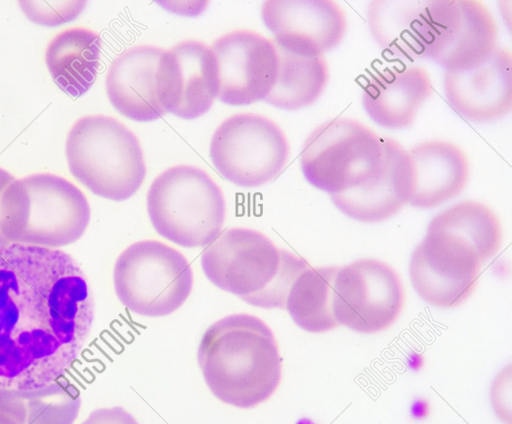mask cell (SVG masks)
<instances>
[{"label": "cell", "mask_w": 512, "mask_h": 424, "mask_svg": "<svg viewBox=\"0 0 512 424\" xmlns=\"http://www.w3.org/2000/svg\"><path fill=\"white\" fill-rule=\"evenodd\" d=\"M0 424H26L22 391L0 387Z\"/></svg>", "instance_id": "obj_27"}, {"label": "cell", "mask_w": 512, "mask_h": 424, "mask_svg": "<svg viewBox=\"0 0 512 424\" xmlns=\"http://www.w3.org/2000/svg\"><path fill=\"white\" fill-rule=\"evenodd\" d=\"M162 52L153 45H137L122 52L109 66L107 96L125 117L151 122L165 114L156 95V72Z\"/></svg>", "instance_id": "obj_18"}, {"label": "cell", "mask_w": 512, "mask_h": 424, "mask_svg": "<svg viewBox=\"0 0 512 424\" xmlns=\"http://www.w3.org/2000/svg\"><path fill=\"white\" fill-rule=\"evenodd\" d=\"M500 222L486 205L457 203L434 216L414 249L409 276L416 293L439 308L460 305L472 293L482 263L499 250Z\"/></svg>", "instance_id": "obj_2"}, {"label": "cell", "mask_w": 512, "mask_h": 424, "mask_svg": "<svg viewBox=\"0 0 512 424\" xmlns=\"http://www.w3.org/2000/svg\"><path fill=\"white\" fill-rule=\"evenodd\" d=\"M65 153L71 174L92 193L109 200L129 199L145 179L136 135L110 116L78 119L68 132Z\"/></svg>", "instance_id": "obj_6"}, {"label": "cell", "mask_w": 512, "mask_h": 424, "mask_svg": "<svg viewBox=\"0 0 512 424\" xmlns=\"http://www.w3.org/2000/svg\"><path fill=\"white\" fill-rule=\"evenodd\" d=\"M14 180L15 177L11 173L0 167V201L4 191ZM6 245H8V243L0 233V248Z\"/></svg>", "instance_id": "obj_29"}, {"label": "cell", "mask_w": 512, "mask_h": 424, "mask_svg": "<svg viewBox=\"0 0 512 424\" xmlns=\"http://www.w3.org/2000/svg\"><path fill=\"white\" fill-rule=\"evenodd\" d=\"M19 5L32 22L43 26H57L74 20L85 8L86 2L19 1Z\"/></svg>", "instance_id": "obj_26"}, {"label": "cell", "mask_w": 512, "mask_h": 424, "mask_svg": "<svg viewBox=\"0 0 512 424\" xmlns=\"http://www.w3.org/2000/svg\"><path fill=\"white\" fill-rule=\"evenodd\" d=\"M201 266L211 283L246 303L284 309L292 282L310 265L259 231L230 228L203 250Z\"/></svg>", "instance_id": "obj_4"}, {"label": "cell", "mask_w": 512, "mask_h": 424, "mask_svg": "<svg viewBox=\"0 0 512 424\" xmlns=\"http://www.w3.org/2000/svg\"><path fill=\"white\" fill-rule=\"evenodd\" d=\"M209 151L214 167L226 180L254 188L270 182L283 170L289 144L272 120L254 113H239L218 126Z\"/></svg>", "instance_id": "obj_10"}, {"label": "cell", "mask_w": 512, "mask_h": 424, "mask_svg": "<svg viewBox=\"0 0 512 424\" xmlns=\"http://www.w3.org/2000/svg\"><path fill=\"white\" fill-rule=\"evenodd\" d=\"M219 72L211 47L185 40L163 50L156 72V95L165 113L192 120L218 98Z\"/></svg>", "instance_id": "obj_12"}, {"label": "cell", "mask_w": 512, "mask_h": 424, "mask_svg": "<svg viewBox=\"0 0 512 424\" xmlns=\"http://www.w3.org/2000/svg\"><path fill=\"white\" fill-rule=\"evenodd\" d=\"M115 293L131 312L162 317L179 309L193 287L192 268L175 248L156 240L129 245L113 271Z\"/></svg>", "instance_id": "obj_9"}, {"label": "cell", "mask_w": 512, "mask_h": 424, "mask_svg": "<svg viewBox=\"0 0 512 424\" xmlns=\"http://www.w3.org/2000/svg\"><path fill=\"white\" fill-rule=\"evenodd\" d=\"M305 179L330 196L359 188L383 168L381 138L363 123L344 117L327 120L306 138L300 153Z\"/></svg>", "instance_id": "obj_8"}, {"label": "cell", "mask_w": 512, "mask_h": 424, "mask_svg": "<svg viewBox=\"0 0 512 424\" xmlns=\"http://www.w3.org/2000/svg\"><path fill=\"white\" fill-rule=\"evenodd\" d=\"M90 206L67 179L36 173L15 179L0 201V233L8 244L57 249L82 237Z\"/></svg>", "instance_id": "obj_5"}, {"label": "cell", "mask_w": 512, "mask_h": 424, "mask_svg": "<svg viewBox=\"0 0 512 424\" xmlns=\"http://www.w3.org/2000/svg\"><path fill=\"white\" fill-rule=\"evenodd\" d=\"M381 140V173L359 188L330 196L339 211L356 221L375 223L389 219L410 202L413 194V167L408 151L394 139Z\"/></svg>", "instance_id": "obj_16"}, {"label": "cell", "mask_w": 512, "mask_h": 424, "mask_svg": "<svg viewBox=\"0 0 512 424\" xmlns=\"http://www.w3.org/2000/svg\"><path fill=\"white\" fill-rule=\"evenodd\" d=\"M22 394L26 405V424H73L80 411V391L66 380L23 390Z\"/></svg>", "instance_id": "obj_25"}, {"label": "cell", "mask_w": 512, "mask_h": 424, "mask_svg": "<svg viewBox=\"0 0 512 424\" xmlns=\"http://www.w3.org/2000/svg\"><path fill=\"white\" fill-rule=\"evenodd\" d=\"M261 17L276 46L302 57H320L343 40L347 20L333 1H266Z\"/></svg>", "instance_id": "obj_14"}, {"label": "cell", "mask_w": 512, "mask_h": 424, "mask_svg": "<svg viewBox=\"0 0 512 424\" xmlns=\"http://www.w3.org/2000/svg\"><path fill=\"white\" fill-rule=\"evenodd\" d=\"M432 94L428 73L418 66L388 67L369 75L361 103L367 116L388 130L409 127Z\"/></svg>", "instance_id": "obj_17"}, {"label": "cell", "mask_w": 512, "mask_h": 424, "mask_svg": "<svg viewBox=\"0 0 512 424\" xmlns=\"http://www.w3.org/2000/svg\"><path fill=\"white\" fill-rule=\"evenodd\" d=\"M404 302L401 280L383 261L360 259L338 267L332 309L339 325L372 334L390 327Z\"/></svg>", "instance_id": "obj_11"}, {"label": "cell", "mask_w": 512, "mask_h": 424, "mask_svg": "<svg viewBox=\"0 0 512 424\" xmlns=\"http://www.w3.org/2000/svg\"><path fill=\"white\" fill-rule=\"evenodd\" d=\"M101 46L100 36L82 27L66 29L48 43L45 62L61 90L79 97L91 88L99 67Z\"/></svg>", "instance_id": "obj_20"}, {"label": "cell", "mask_w": 512, "mask_h": 424, "mask_svg": "<svg viewBox=\"0 0 512 424\" xmlns=\"http://www.w3.org/2000/svg\"><path fill=\"white\" fill-rule=\"evenodd\" d=\"M427 1H372L366 10L369 32L394 58L419 59V26Z\"/></svg>", "instance_id": "obj_21"}, {"label": "cell", "mask_w": 512, "mask_h": 424, "mask_svg": "<svg viewBox=\"0 0 512 424\" xmlns=\"http://www.w3.org/2000/svg\"><path fill=\"white\" fill-rule=\"evenodd\" d=\"M155 231L182 247L210 244L222 229L226 204L221 188L202 169L177 165L160 173L147 193Z\"/></svg>", "instance_id": "obj_7"}, {"label": "cell", "mask_w": 512, "mask_h": 424, "mask_svg": "<svg viewBox=\"0 0 512 424\" xmlns=\"http://www.w3.org/2000/svg\"><path fill=\"white\" fill-rule=\"evenodd\" d=\"M462 22L447 51L435 62L445 72L468 71L486 62L497 49V27L487 7L461 0Z\"/></svg>", "instance_id": "obj_24"}, {"label": "cell", "mask_w": 512, "mask_h": 424, "mask_svg": "<svg viewBox=\"0 0 512 424\" xmlns=\"http://www.w3.org/2000/svg\"><path fill=\"white\" fill-rule=\"evenodd\" d=\"M82 424H139L120 406L100 408L92 411Z\"/></svg>", "instance_id": "obj_28"}, {"label": "cell", "mask_w": 512, "mask_h": 424, "mask_svg": "<svg viewBox=\"0 0 512 424\" xmlns=\"http://www.w3.org/2000/svg\"><path fill=\"white\" fill-rule=\"evenodd\" d=\"M278 55L276 81L264 101L284 110L312 105L322 95L329 80L326 60L322 56H297L280 48Z\"/></svg>", "instance_id": "obj_23"}, {"label": "cell", "mask_w": 512, "mask_h": 424, "mask_svg": "<svg viewBox=\"0 0 512 424\" xmlns=\"http://www.w3.org/2000/svg\"><path fill=\"white\" fill-rule=\"evenodd\" d=\"M443 91L449 105L463 118L486 124L512 109V55L498 48L490 58L468 71L445 72Z\"/></svg>", "instance_id": "obj_15"}, {"label": "cell", "mask_w": 512, "mask_h": 424, "mask_svg": "<svg viewBox=\"0 0 512 424\" xmlns=\"http://www.w3.org/2000/svg\"><path fill=\"white\" fill-rule=\"evenodd\" d=\"M211 49L217 60L222 103L244 106L268 96L278 73L276 44L256 32L237 30L216 39Z\"/></svg>", "instance_id": "obj_13"}, {"label": "cell", "mask_w": 512, "mask_h": 424, "mask_svg": "<svg viewBox=\"0 0 512 424\" xmlns=\"http://www.w3.org/2000/svg\"><path fill=\"white\" fill-rule=\"evenodd\" d=\"M197 361L212 394L241 409L268 400L281 381L275 336L250 314H232L210 325L201 338Z\"/></svg>", "instance_id": "obj_3"}, {"label": "cell", "mask_w": 512, "mask_h": 424, "mask_svg": "<svg viewBox=\"0 0 512 424\" xmlns=\"http://www.w3.org/2000/svg\"><path fill=\"white\" fill-rule=\"evenodd\" d=\"M337 269L335 266H308L292 282L285 309L301 329L322 333L339 326L332 309Z\"/></svg>", "instance_id": "obj_22"}, {"label": "cell", "mask_w": 512, "mask_h": 424, "mask_svg": "<svg viewBox=\"0 0 512 424\" xmlns=\"http://www.w3.org/2000/svg\"><path fill=\"white\" fill-rule=\"evenodd\" d=\"M414 186L409 204L429 209L453 199L464 189L469 164L464 152L443 140H428L409 151Z\"/></svg>", "instance_id": "obj_19"}, {"label": "cell", "mask_w": 512, "mask_h": 424, "mask_svg": "<svg viewBox=\"0 0 512 424\" xmlns=\"http://www.w3.org/2000/svg\"><path fill=\"white\" fill-rule=\"evenodd\" d=\"M94 320L86 275L68 253L23 244L0 248V387L32 390L62 377Z\"/></svg>", "instance_id": "obj_1"}]
</instances>
